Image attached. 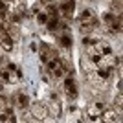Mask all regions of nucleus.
I'll return each mask as SVG.
<instances>
[{
    "label": "nucleus",
    "instance_id": "1",
    "mask_svg": "<svg viewBox=\"0 0 123 123\" xmlns=\"http://www.w3.org/2000/svg\"><path fill=\"white\" fill-rule=\"evenodd\" d=\"M77 24H79V30H81L83 35H88V33H92V31L98 28L99 20H98V17H96V13H94L92 9L85 7V9L79 13V17H77Z\"/></svg>",
    "mask_w": 123,
    "mask_h": 123
},
{
    "label": "nucleus",
    "instance_id": "2",
    "mask_svg": "<svg viewBox=\"0 0 123 123\" xmlns=\"http://www.w3.org/2000/svg\"><path fill=\"white\" fill-rule=\"evenodd\" d=\"M46 72H48V75L50 77H53V79H62V77L66 75L68 72H74V70H68V66H66V62L62 61L61 57L57 55V57H53L51 61H48L46 64Z\"/></svg>",
    "mask_w": 123,
    "mask_h": 123
},
{
    "label": "nucleus",
    "instance_id": "3",
    "mask_svg": "<svg viewBox=\"0 0 123 123\" xmlns=\"http://www.w3.org/2000/svg\"><path fill=\"white\" fill-rule=\"evenodd\" d=\"M62 92H64V96H66L70 101H75L77 99V83L75 79H74V74L68 72L66 75L62 77Z\"/></svg>",
    "mask_w": 123,
    "mask_h": 123
},
{
    "label": "nucleus",
    "instance_id": "4",
    "mask_svg": "<svg viewBox=\"0 0 123 123\" xmlns=\"http://www.w3.org/2000/svg\"><path fill=\"white\" fill-rule=\"evenodd\" d=\"M103 24L112 33H118V35L121 33V15H116L112 11H107V13H103Z\"/></svg>",
    "mask_w": 123,
    "mask_h": 123
},
{
    "label": "nucleus",
    "instance_id": "5",
    "mask_svg": "<svg viewBox=\"0 0 123 123\" xmlns=\"http://www.w3.org/2000/svg\"><path fill=\"white\" fill-rule=\"evenodd\" d=\"M103 110H105V101H92L86 107V119L88 121H101Z\"/></svg>",
    "mask_w": 123,
    "mask_h": 123
},
{
    "label": "nucleus",
    "instance_id": "6",
    "mask_svg": "<svg viewBox=\"0 0 123 123\" xmlns=\"http://www.w3.org/2000/svg\"><path fill=\"white\" fill-rule=\"evenodd\" d=\"M37 51H39V59H41L42 64H46L48 61H51L53 57L59 55V53H57V50L51 46V44H48V42H41V44H39V50H37Z\"/></svg>",
    "mask_w": 123,
    "mask_h": 123
},
{
    "label": "nucleus",
    "instance_id": "7",
    "mask_svg": "<svg viewBox=\"0 0 123 123\" xmlns=\"http://www.w3.org/2000/svg\"><path fill=\"white\" fill-rule=\"evenodd\" d=\"M57 9H59V13H61L66 20H70L74 17V11H75V0H62Z\"/></svg>",
    "mask_w": 123,
    "mask_h": 123
},
{
    "label": "nucleus",
    "instance_id": "8",
    "mask_svg": "<svg viewBox=\"0 0 123 123\" xmlns=\"http://www.w3.org/2000/svg\"><path fill=\"white\" fill-rule=\"evenodd\" d=\"M57 42L62 50H72V44H74V39H72V33L70 30H61L59 37H57Z\"/></svg>",
    "mask_w": 123,
    "mask_h": 123
},
{
    "label": "nucleus",
    "instance_id": "9",
    "mask_svg": "<svg viewBox=\"0 0 123 123\" xmlns=\"http://www.w3.org/2000/svg\"><path fill=\"white\" fill-rule=\"evenodd\" d=\"M0 48H2L6 53L13 51V48H15V39L9 35V31H4V33H0Z\"/></svg>",
    "mask_w": 123,
    "mask_h": 123
},
{
    "label": "nucleus",
    "instance_id": "10",
    "mask_svg": "<svg viewBox=\"0 0 123 123\" xmlns=\"http://www.w3.org/2000/svg\"><path fill=\"white\" fill-rule=\"evenodd\" d=\"M31 116H35L37 119H46V116H48V107H46V105H42L41 101L31 103Z\"/></svg>",
    "mask_w": 123,
    "mask_h": 123
},
{
    "label": "nucleus",
    "instance_id": "11",
    "mask_svg": "<svg viewBox=\"0 0 123 123\" xmlns=\"http://www.w3.org/2000/svg\"><path fill=\"white\" fill-rule=\"evenodd\" d=\"M101 121H121V110L105 107V110L101 112Z\"/></svg>",
    "mask_w": 123,
    "mask_h": 123
},
{
    "label": "nucleus",
    "instance_id": "12",
    "mask_svg": "<svg viewBox=\"0 0 123 123\" xmlns=\"http://www.w3.org/2000/svg\"><path fill=\"white\" fill-rule=\"evenodd\" d=\"M13 103L17 105V108L26 110V108L30 107V98H28V94H26V92H17L15 98H13Z\"/></svg>",
    "mask_w": 123,
    "mask_h": 123
},
{
    "label": "nucleus",
    "instance_id": "13",
    "mask_svg": "<svg viewBox=\"0 0 123 123\" xmlns=\"http://www.w3.org/2000/svg\"><path fill=\"white\" fill-rule=\"evenodd\" d=\"M35 20H37V24H39V26H44V24L48 22V13H46L44 9H42V11L39 9V11L35 13Z\"/></svg>",
    "mask_w": 123,
    "mask_h": 123
},
{
    "label": "nucleus",
    "instance_id": "14",
    "mask_svg": "<svg viewBox=\"0 0 123 123\" xmlns=\"http://www.w3.org/2000/svg\"><path fill=\"white\" fill-rule=\"evenodd\" d=\"M7 15H9V7L4 0H0V20H6L7 22Z\"/></svg>",
    "mask_w": 123,
    "mask_h": 123
},
{
    "label": "nucleus",
    "instance_id": "15",
    "mask_svg": "<svg viewBox=\"0 0 123 123\" xmlns=\"http://www.w3.org/2000/svg\"><path fill=\"white\" fill-rule=\"evenodd\" d=\"M110 7H112V13H116V15H121V0H112Z\"/></svg>",
    "mask_w": 123,
    "mask_h": 123
},
{
    "label": "nucleus",
    "instance_id": "16",
    "mask_svg": "<svg viewBox=\"0 0 123 123\" xmlns=\"http://www.w3.org/2000/svg\"><path fill=\"white\" fill-rule=\"evenodd\" d=\"M68 114L70 116H77L79 114V108H77V105L74 101H70V105H68Z\"/></svg>",
    "mask_w": 123,
    "mask_h": 123
},
{
    "label": "nucleus",
    "instance_id": "17",
    "mask_svg": "<svg viewBox=\"0 0 123 123\" xmlns=\"http://www.w3.org/2000/svg\"><path fill=\"white\" fill-rule=\"evenodd\" d=\"M30 50H31V51H37V50H39V44H37V41L30 42Z\"/></svg>",
    "mask_w": 123,
    "mask_h": 123
},
{
    "label": "nucleus",
    "instance_id": "18",
    "mask_svg": "<svg viewBox=\"0 0 123 123\" xmlns=\"http://www.w3.org/2000/svg\"><path fill=\"white\" fill-rule=\"evenodd\" d=\"M41 2H44V4H53L55 0H41Z\"/></svg>",
    "mask_w": 123,
    "mask_h": 123
}]
</instances>
